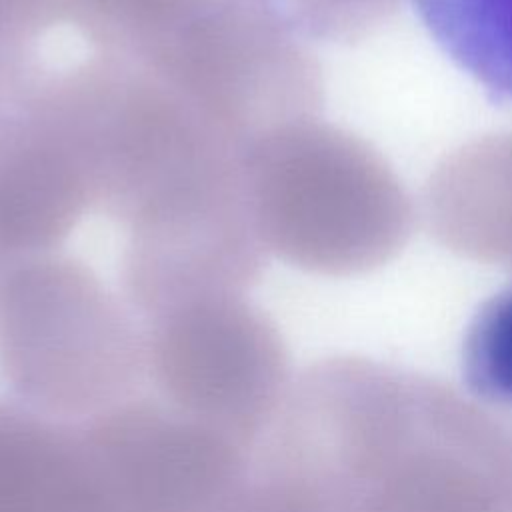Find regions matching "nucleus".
Listing matches in <instances>:
<instances>
[{
	"label": "nucleus",
	"mask_w": 512,
	"mask_h": 512,
	"mask_svg": "<svg viewBox=\"0 0 512 512\" xmlns=\"http://www.w3.org/2000/svg\"><path fill=\"white\" fill-rule=\"evenodd\" d=\"M224 512H328V508L314 492L290 478L254 472Z\"/></svg>",
	"instance_id": "10"
},
{
	"label": "nucleus",
	"mask_w": 512,
	"mask_h": 512,
	"mask_svg": "<svg viewBox=\"0 0 512 512\" xmlns=\"http://www.w3.org/2000/svg\"><path fill=\"white\" fill-rule=\"evenodd\" d=\"M42 64L40 52L0 48V118L18 102Z\"/></svg>",
	"instance_id": "12"
},
{
	"label": "nucleus",
	"mask_w": 512,
	"mask_h": 512,
	"mask_svg": "<svg viewBox=\"0 0 512 512\" xmlns=\"http://www.w3.org/2000/svg\"><path fill=\"white\" fill-rule=\"evenodd\" d=\"M434 42L496 102H512V0H412Z\"/></svg>",
	"instance_id": "8"
},
{
	"label": "nucleus",
	"mask_w": 512,
	"mask_h": 512,
	"mask_svg": "<svg viewBox=\"0 0 512 512\" xmlns=\"http://www.w3.org/2000/svg\"><path fill=\"white\" fill-rule=\"evenodd\" d=\"M0 512H114L80 426L0 402Z\"/></svg>",
	"instance_id": "7"
},
{
	"label": "nucleus",
	"mask_w": 512,
	"mask_h": 512,
	"mask_svg": "<svg viewBox=\"0 0 512 512\" xmlns=\"http://www.w3.org/2000/svg\"><path fill=\"white\" fill-rule=\"evenodd\" d=\"M50 30L46 0H0V48H38Z\"/></svg>",
	"instance_id": "11"
},
{
	"label": "nucleus",
	"mask_w": 512,
	"mask_h": 512,
	"mask_svg": "<svg viewBox=\"0 0 512 512\" xmlns=\"http://www.w3.org/2000/svg\"><path fill=\"white\" fill-rule=\"evenodd\" d=\"M124 232L122 294L144 322L196 300L246 296L266 264L242 166L186 190Z\"/></svg>",
	"instance_id": "4"
},
{
	"label": "nucleus",
	"mask_w": 512,
	"mask_h": 512,
	"mask_svg": "<svg viewBox=\"0 0 512 512\" xmlns=\"http://www.w3.org/2000/svg\"><path fill=\"white\" fill-rule=\"evenodd\" d=\"M86 210V186L64 140L18 100L0 118V276L56 252Z\"/></svg>",
	"instance_id": "6"
},
{
	"label": "nucleus",
	"mask_w": 512,
	"mask_h": 512,
	"mask_svg": "<svg viewBox=\"0 0 512 512\" xmlns=\"http://www.w3.org/2000/svg\"><path fill=\"white\" fill-rule=\"evenodd\" d=\"M144 370V334L78 258L52 252L0 276V376L32 410L88 420L132 398Z\"/></svg>",
	"instance_id": "1"
},
{
	"label": "nucleus",
	"mask_w": 512,
	"mask_h": 512,
	"mask_svg": "<svg viewBox=\"0 0 512 512\" xmlns=\"http://www.w3.org/2000/svg\"><path fill=\"white\" fill-rule=\"evenodd\" d=\"M462 366L478 400L512 410V286L488 298L472 318Z\"/></svg>",
	"instance_id": "9"
},
{
	"label": "nucleus",
	"mask_w": 512,
	"mask_h": 512,
	"mask_svg": "<svg viewBox=\"0 0 512 512\" xmlns=\"http://www.w3.org/2000/svg\"><path fill=\"white\" fill-rule=\"evenodd\" d=\"M114 512H224L248 450L166 402L128 398L80 424Z\"/></svg>",
	"instance_id": "5"
},
{
	"label": "nucleus",
	"mask_w": 512,
	"mask_h": 512,
	"mask_svg": "<svg viewBox=\"0 0 512 512\" xmlns=\"http://www.w3.org/2000/svg\"><path fill=\"white\" fill-rule=\"evenodd\" d=\"M144 362L164 402L252 450L288 388V352L246 296H214L146 322Z\"/></svg>",
	"instance_id": "3"
},
{
	"label": "nucleus",
	"mask_w": 512,
	"mask_h": 512,
	"mask_svg": "<svg viewBox=\"0 0 512 512\" xmlns=\"http://www.w3.org/2000/svg\"><path fill=\"white\" fill-rule=\"evenodd\" d=\"M136 62L242 152L318 98L310 56L262 0H216Z\"/></svg>",
	"instance_id": "2"
}]
</instances>
